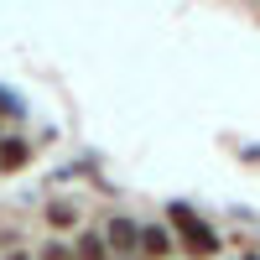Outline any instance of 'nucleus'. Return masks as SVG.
Returning <instances> with one entry per match:
<instances>
[{
  "instance_id": "1",
  "label": "nucleus",
  "mask_w": 260,
  "mask_h": 260,
  "mask_svg": "<svg viewBox=\"0 0 260 260\" xmlns=\"http://www.w3.org/2000/svg\"><path fill=\"white\" fill-rule=\"evenodd\" d=\"M172 224L182 229V250H187L192 260H198V255L208 260L213 250H219V234H213L203 219H192V208H187V203H172Z\"/></svg>"
},
{
  "instance_id": "2",
  "label": "nucleus",
  "mask_w": 260,
  "mask_h": 260,
  "mask_svg": "<svg viewBox=\"0 0 260 260\" xmlns=\"http://www.w3.org/2000/svg\"><path fill=\"white\" fill-rule=\"evenodd\" d=\"M136 240H141V229L130 219H110V229H104V250H115V255H130Z\"/></svg>"
},
{
  "instance_id": "3",
  "label": "nucleus",
  "mask_w": 260,
  "mask_h": 260,
  "mask_svg": "<svg viewBox=\"0 0 260 260\" xmlns=\"http://www.w3.org/2000/svg\"><path fill=\"white\" fill-rule=\"evenodd\" d=\"M136 250H146V255H172V234H167L161 224H151V229H141Z\"/></svg>"
},
{
  "instance_id": "4",
  "label": "nucleus",
  "mask_w": 260,
  "mask_h": 260,
  "mask_svg": "<svg viewBox=\"0 0 260 260\" xmlns=\"http://www.w3.org/2000/svg\"><path fill=\"white\" fill-rule=\"evenodd\" d=\"M21 161H26V141H6V146H0V167H6V172H16Z\"/></svg>"
},
{
  "instance_id": "5",
  "label": "nucleus",
  "mask_w": 260,
  "mask_h": 260,
  "mask_svg": "<svg viewBox=\"0 0 260 260\" xmlns=\"http://www.w3.org/2000/svg\"><path fill=\"white\" fill-rule=\"evenodd\" d=\"M47 219H52L57 229H68V224L78 219V203H52V208H47Z\"/></svg>"
},
{
  "instance_id": "6",
  "label": "nucleus",
  "mask_w": 260,
  "mask_h": 260,
  "mask_svg": "<svg viewBox=\"0 0 260 260\" xmlns=\"http://www.w3.org/2000/svg\"><path fill=\"white\" fill-rule=\"evenodd\" d=\"M78 260H104V240H94V234H89V240L78 245Z\"/></svg>"
},
{
  "instance_id": "7",
  "label": "nucleus",
  "mask_w": 260,
  "mask_h": 260,
  "mask_svg": "<svg viewBox=\"0 0 260 260\" xmlns=\"http://www.w3.org/2000/svg\"><path fill=\"white\" fill-rule=\"evenodd\" d=\"M245 260H260V255H245Z\"/></svg>"
}]
</instances>
